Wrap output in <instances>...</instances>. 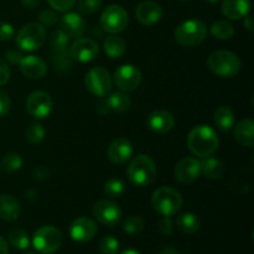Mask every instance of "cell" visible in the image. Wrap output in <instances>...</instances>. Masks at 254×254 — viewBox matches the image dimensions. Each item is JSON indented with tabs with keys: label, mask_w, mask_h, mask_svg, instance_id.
<instances>
[{
	"label": "cell",
	"mask_w": 254,
	"mask_h": 254,
	"mask_svg": "<svg viewBox=\"0 0 254 254\" xmlns=\"http://www.w3.org/2000/svg\"><path fill=\"white\" fill-rule=\"evenodd\" d=\"M39 20L42 26H54L59 21V16H57V14L55 11L46 9L40 12Z\"/></svg>",
	"instance_id": "f35d334b"
},
{
	"label": "cell",
	"mask_w": 254,
	"mask_h": 254,
	"mask_svg": "<svg viewBox=\"0 0 254 254\" xmlns=\"http://www.w3.org/2000/svg\"><path fill=\"white\" fill-rule=\"evenodd\" d=\"M61 30L69 39H78L86 30V22L78 12H67L61 17Z\"/></svg>",
	"instance_id": "d6986e66"
},
{
	"label": "cell",
	"mask_w": 254,
	"mask_h": 254,
	"mask_svg": "<svg viewBox=\"0 0 254 254\" xmlns=\"http://www.w3.org/2000/svg\"><path fill=\"white\" fill-rule=\"evenodd\" d=\"M93 216L102 225L114 227L121 222L122 210L113 201L101 200L94 205Z\"/></svg>",
	"instance_id": "4fadbf2b"
},
{
	"label": "cell",
	"mask_w": 254,
	"mask_h": 254,
	"mask_svg": "<svg viewBox=\"0 0 254 254\" xmlns=\"http://www.w3.org/2000/svg\"><path fill=\"white\" fill-rule=\"evenodd\" d=\"M176 226L185 235H195L200 230V218L191 212L181 213L176 218Z\"/></svg>",
	"instance_id": "4316f807"
},
{
	"label": "cell",
	"mask_w": 254,
	"mask_h": 254,
	"mask_svg": "<svg viewBox=\"0 0 254 254\" xmlns=\"http://www.w3.org/2000/svg\"><path fill=\"white\" fill-rule=\"evenodd\" d=\"M207 27L205 22L197 19H190L181 22L174 32V37L176 41L185 47H193L202 44L206 39Z\"/></svg>",
	"instance_id": "277c9868"
},
{
	"label": "cell",
	"mask_w": 254,
	"mask_h": 254,
	"mask_svg": "<svg viewBox=\"0 0 254 254\" xmlns=\"http://www.w3.org/2000/svg\"><path fill=\"white\" fill-rule=\"evenodd\" d=\"M99 46L94 40L88 37H78L69 49V55L78 62H91L98 56Z\"/></svg>",
	"instance_id": "5bb4252c"
},
{
	"label": "cell",
	"mask_w": 254,
	"mask_h": 254,
	"mask_svg": "<svg viewBox=\"0 0 254 254\" xmlns=\"http://www.w3.org/2000/svg\"><path fill=\"white\" fill-rule=\"evenodd\" d=\"M129 22L128 12L121 5H109L101 15V26L109 34H121L127 29Z\"/></svg>",
	"instance_id": "ba28073f"
},
{
	"label": "cell",
	"mask_w": 254,
	"mask_h": 254,
	"mask_svg": "<svg viewBox=\"0 0 254 254\" xmlns=\"http://www.w3.org/2000/svg\"><path fill=\"white\" fill-rule=\"evenodd\" d=\"M102 0H78L77 6H78V11L82 14H93L97 10L101 7Z\"/></svg>",
	"instance_id": "74e56055"
},
{
	"label": "cell",
	"mask_w": 254,
	"mask_h": 254,
	"mask_svg": "<svg viewBox=\"0 0 254 254\" xmlns=\"http://www.w3.org/2000/svg\"><path fill=\"white\" fill-rule=\"evenodd\" d=\"M218 135L210 126H196L188 136V146L193 155L198 158L211 156L218 148Z\"/></svg>",
	"instance_id": "6da1fadb"
},
{
	"label": "cell",
	"mask_w": 254,
	"mask_h": 254,
	"mask_svg": "<svg viewBox=\"0 0 254 254\" xmlns=\"http://www.w3.org/2000/svg\"><path fill=\"white\" fill-rule=\"evenodd\" d=\"M14 26L9 22L0 21V41H10L14 37Z\"/></svg>",
	"instance_id": "60d3db41"
},
{
	"label": "cell",
	"mask_w": 254,
	"mask_h": 254,
	"mask_svg": "<svg viewBox=\"0 0 254 254\" xmlns=\"http://www.w3.org/2000/svg\"><path fill=\"white\" fill-rule=\"evenodd\" d=\"M210 31L212 34V36H215L218 40H228L233 36L235 34V27L232 26V24H230L228 21L225 20H221V21H216L211 25Z\"/></svg>",
	"instance_id": "f546056e"
},
{
	"label": "cell",
	"mask_w": 254,
	"mask_h": 254,
	"mask_svg": "<svg viewBox=\"0 0 254 254\" xmlns=\"http://www.w3.org/2000/svg\"><path fill=\"white\" fill-rule=\"evenodd\" d=\"M7 241L10 245L19 251H25L30 245L29 235L21 228H14L7 235Z\"/></svg>",
	"instance_id": "f1b7e54d"
},
{
	"label": "cell",
	"mask_w": 254,
	"mask_h": 254,
	"mask_svg": "<svg viewBox=\"0 0 254 254\" xmlns=\"http://www.w3.org/2000/svg\"><path fill=\"white\" fill-rule=\"evenodd\" d=\"M103 49L108 57H111V59H119L126 52L127 44L121 36L111 35V36L106 37V40H104Z\"/></svg>",
	"instance_id": "484cf974"
},
{
	"label": "cell",
	"mask_w": 254,
	"mask_h": 254,
	"mask_svg": "<svg viewBox=\"0 0 254 254\" xmlns=\"http://www.w3.org/2000/svg\"><path fill=\"white\" fill-rule=\"evenodd\" d=\"M201 163V174L206 176L208 179H212V180H217L225 173V165H223L222 161H220L218 159L212 158V156H206L202 158Z\"/></svg>",
	"instance_id": "d4e9b609"
},
{
	"label": "cell",
	"mask_w": 254,
	"mask_h": 254,
	"mask_svg": "<svg viewBox=\"0 0 254 254\" xmlns=\"http://www.w3.org/2000/svg\"><path fill=\"white\" fill-rule=\"evenodd\" d=\"M130 104V97L126 92L121 91L109 93L106 97L99 99L96 109L101 116H106L109 112H118V113H122V112L128 111Z\"/></svg>",
	"instance_id": "7c38bea8"
},
{
	"label": "cell",
	"mask_w": 254,
	"mask_h": 254,
	"mask_svg": "<svg viewBox=\"0 0 254 254\" xmlns=\"http://www.w3.org/2000/svg\"><path fill=\"white\" fill-rule=\"evenodd\" d=\"M252 9L251 0H223L221 11L231 20H240L250 14Z\"/></svg>",
	"instance_id": "7402d4cb"
},
{
	"label": "cell",
	"mask_w": 254,
	"mask_h": 254,
	"mask_svg": "<svg viewBox=\"0 0 254 254\" xmlns=\"http://www.w3.org/2000/svg\"><path fill=\"white\" fill-rule=\"evenodd\" d=\"M10 79V68L4 60L0 59V86H4Z\"/></svg>",
	"instance_id": "ee69618b"
},
{
	"label": "cell",
	"mask_w": 254,
	"mask_h": 254,
	"mask_svg": "<svg viewBox=\"0 0 254 254\" xmlns=\"http://www.w3.org/2000/svg\"><path fill=\"white\" fill-rule=\"evenodd\" d=\"M158 254H180V253L178 252V250H175V248L173 247H164Z\"/></svg>",
	"instance_id": "681fc988"
},
{
	"label": "cell",
	"mask_w": 254,
	"mask_h": 254,
	"mask_svg": "<svg viewBox=\"0 0 254 254\" xmlns=\"http://www.w3.org/2000/svg\"><path fill=\"white\" fill-rule=\"evenodd\" d=\"M21 213L20 202L10 193L0 195V217L5 221H15Z\"/></svg>",
	"instance_id": "603a6c76"
},
{
	"label": "cell",
	"mask_w": 254,
	"mask_h": 254,
	"mask_svg": "<svg viewBox=\"0 0 254 254\" xmlns=\"http://www.w3.org/2000/svg\"><path fill=\"white\" fill-rule=\"evenodd\" d=\"M156 175V165L146 154H139L129 164L127 169L128 180L138 188L150 185Z\"/></svg>",
	"instance_id": "7a4b0ae2"
},
{
	"label": "cell",
	"mask_w": 254,
	"mask_h": 254,
	"mask_svg": "<svg viewBox=\"0 0 254 254\" xmlns=\"http://www.w3.org/2000/svg\"><path fill=\"white\" fill-rule=\"evenodd\" d=\"M55 10L61 12L69 11L76 5L77 0H47Z\"/></svg>",
	"instance_id": "ab89813d"
},
{
	"label": "cell",
	"mask_w": 254,
	"mask_h": 254,
	"mask_svg": "<svg viewBox=\"0 0 254 254\" xmlns=\"http://www.w3.org/2000/svg\"><path fill=\"white\" fill-rule=\"evenodd\" d=\"M207 64L212 73L222 78H232L241 69L240 57L226 50L212 52L208 56Z\"/></svg>",
	"instance_id": "3957f363"
},
{
	"label": "cell",
	"mask_w": 254,
	"mask_h": 254,
	"mask_svg": "<svg viewBox=\"0 0 254 254\" xmlns=\"http://www.w3.org/2000/svg\"><path fill=\"white\" fill-rule=\"evenodd\" d=\"M235 113L230 107H220L217 111L215 112L213 116V122H215L216 127L223 131H228L232 129L233 124H235Z\"/></svg>",
	"instance_id": "83f0119b"
},
{
	"label": "cell",
	"mask_w": 254,
	"mask_h": 254,
	"mask_svg": "<svg viewBox=\"0 0 254 254\" xmlns=\"http://www.w3.org/2000/svg\"><path fill=\"white\" fill-rule=\"evenodd\" d=\"M62 245V235L54 226H42L32 237V246L41 254H54Z\"/></svg>",
	"instance_id": "52a82bcc"
},
{
	"label": "cell",
	"mask_w": 254,
	"mask_h": 254,
	"mask_svg": "<svg viewBox=\"0 0 254 254\" xmlns=\"http://www.w3.org/2000/svg\"><path fill=\"white\" fill-rule=\"evenodd\" d=\"M46 40L45 26L37 22H30L22 26L16 35V45L22 51H36Z\"/></svg>",
	"instance_id": "8992f818"
},
{
	"label": "cell",
	"mask_w": 254,
	"mask_h": 254,
	"mask_svg": "<svg viewBox=\"0 0 254 254\" xmlns=\"http://www.w3.org/2000/svg\"><path fill=\"white\" fill-rule=\"evenodd\" d=\"M45 131L44 126L41 123H31L29 128L26 129V133H25V136H26V140L29 141L30 144H39L44 140L45 138Z\"/></svg>",
	"instance_id": "d6a6232c"
},
{
	"label": "cell",
	"mask_w": 254,
	"mask_h": 254,
	"mask_svg": "<svg viewBox=\"0 0 254 254\" xmlns=\"http://www.w3.org/2000/svg\"><path fill=\"white\" fill-rule=\"evenodd\" d=\"M86 88L94 96L103 98L112 91V77L103 67H94L84 77Z\"/></svg>",
	"instance_id": "9c48e42d"
},
{
	"label": "cell",
	"mask_w": 254,
	"mask_h": 254,
	"mask_svg": "<svg viewBox=\"0 0 254 254\" xmlns=\"http://www.w3.org/2000/svg\"><path fill=\"white\" fill-rule=\"evenodd\" d=\"M133 155V145L127 138H118L108 148V158L116 165H123Z\"/></svg>",
	"instance_id": "ac0fdd59"
},
{
	"label": "cell",
	"mask_w": 254,
	"mask_h": 254,
	"mask_svg": "<svg viewBox=\"0 0 254 254\" xmlns=\"http://www.w3.org/2000/svg\"><path fill=\"white\" fill-rule=\"evenodd\" d=\"M22 254H36L35 252H31V251H26V252H24Z\"/></svg>",
	"instance_id": "f5cc1de1"
},
{
	"label": "cell",
	"mask_w": 254,
	"mask_h": 254,
	"mask_svg": "<svg viewBox=\"0 0 254 254\" xmlns=\"http://www.w3.org/2000/svg\"><path fill=\"white\" fill-rule=\"evenodd\" d=\"M5 57H6V60L10 64H19V62L21 61L22 59V55L20 54L19 51H16V50H9V51L5 52Z\"/></svg>",
	"instance_id": "f6af8a7d"
},
{
	"label": "cell",
	"mask_w": 254,
	"mask_h": 254,
	"mask_svg": "<svg viewBox=\"0 0 254 254\" xmlns=\"http://www.w3.org/2000/svg\"><path fill=\"white\" fill-rule=\"evenodd\" d=\"M0 254H9V246L1 236H0Z\"/></svg>",
	"instance_id": "7dc6e473"
},
{
	"label": "cell",
	"mask_w": 254,
	"mask_h": 254,
	"mask_svg": "<svg viewBox=\"0 0 254 254\" xmlns=\"http://www.w3.org/2000/svg\"><path fill=\"white\" fill-rule=\"evenodd\" d=\"M114 83L122 92L135 91L141 83L140 69L133 64H122L114 72Z\"/></svg>",
	"instance_id": "30bf717a"
},
{
	"label": "cell",
	"mask_w": 254,
	"mask_h": 254,
	"mask_svg": "<svg viewBox=\"0 0 254 254\" xmlns=\"http://www.w3.org/2000/svg\"><path fill=\"white\" fill-rule=\"evenodd\" d=\"M135 16L140 24L151 26L158 24L163 17V7L155 1H143L136 6Z\"/></svg>",
	"instance_id": "e0dca14e"
},
{
	"label": "cell",
	"mask_w": 254,
	"mask_h": 254,
	"mask_svg": "<svg viewBox=\"0 0 254 254\" xmlns=\"http://www.w3.org/2000/svg\"><path fill=\"white\" fill-rule=\"evenodd\" d=\"M151 205L160 215L170 217L180 211L183 206V197L178 190L169 186H163L154 191Z\"/></svg>",
	"instance_id": "5b68a950"
},
{
	"label": "cell",
	"mask_w": 254,
	"mask_h": 254,
	"mask_svg": "<svg viewBox=\"0 0 254 254\" xmlns=\"http://www.w3.org/2000/svg\"><path fill=\"white\" fill-rule=\"evenodd\" d=\"M98 247L102 254H117L119 251V242L113 236H104L99 241Z\"/></svg>",
	"instance_id": "8d00e7d4"
},
{
	"label": "cell",
	"mask_w": 254,
	"mask_h": 254,
	"mask_svg": "<svg viewBox=\"0 0 254 254\" xmlns=\"http://www.w3.org/2000/svg\"><path fill=\"white\" fill-rule=\"evenodd\" d=\"M126 191V185L119 179H109L106 184H104V193L111 198H118Z\"/></svg>",
	"instance_id": "1f68e13d"
},
{
	"label": "cell",
	"mask_w": 254,
	"mask_h": 254,
	"mask_svg": "<svg viewBox=\"0 0 254 254\" xmlns=\"http://www.w3.org/2000/svg\"><path fill=\"white\" fill-rule=\"evenodd\" d=\"M22 166V159L19 154L10 153L4 156L2 159V169L7 173H15V171L20 170Z\"/></svg>",
	"instance_id": "d590c367"
},
{
	"label": "cell",
	"mask_w": 254,
	"mask_h": 254,
	"mask_svg": "<svg viewBox=\"0 0 254 254\" xmlns=\"http://www.w3.org/2000/svg\"><path fill=\"white\" fill-rule=\"evenodd\" d=\"M97 226L93 220L88 217L76 218L69 227V236L74 242H89L96 236Z\"/></svg>",
	"instance_id": "2e32d148"
},
{
	"label": "cell",
	"mask_w": 254,
	"mask_h": 254,
	"mask_svg": "<svg viewBox=\"0 0 254 254\" xmlns=\"http://www.w3.org/2000/svg\"><path fill=\"white\" fill-rule=\"evenodd\" d=\"M11 107V102H10V97L6 92L0 89V117H5L10 111Z\"/></svg>",
	"instance_id": "b9f144b4"
},
{
	"label": "cell",
	"mask_w": 254,
	"mask_h": 254,
	"mask_svg": "<svg viewBox=\"0 0 254 254\" xmlns=\"http://www.w3.org/2000/svg\"><path fill=\"white\" fill-rule=\"evenodd\" d=\"M20 71L25 77L31 79H39L45 76L47 72V66L42 59L37 56H22L19 62Z\"/></svg>",
	"instance_id": "ffe728a7"
},
{
	"label": "cell",
	"mask_w": 254,
	"mask_h": 254,
	"mask_svg": "<svg viewBox=\"0 0 254 254\" xmlns=\"http://www.w3.org/2000/svg\"><path fill=\"white\" fill-rule=\"evenodd\" d=\"M72 61H73V59H72L68 51L59 52L57 55H55L54 60H52L55 69L59 72L68 71L72 67Z\"/></svg>",
	"instance_id": "e575fe53"
},
{
	"label": "cell",
	"mask_w": 254,
	"mask_h": 254,
	"mask_svg": "<svg viewBox=\"0 0 254 254\" xmlns=\"http://www.w3.org/2000/svg\"><path fill=\"white\" fill-rule=\"evenodd\" d=\"M201 175V163L195 158H184L176 164L174 176L181 184H190Z\"/></svg>",
	"instance_id": "9a60e30c"
},
{
	"label": "cell",
	"mask_w": 254,
	"mask_h": 254,
	"mask_svg": "<svg viewBox=\"0 0 254 254\" xmlns=\"http://www.w3.org/2000/svg\"><path fill=\"white\" fill-rule=\"evenodd\" d=\"M40 1H41V0H21L22 5H24L25 7H29V9H34V7H36L37 5L40 4Z\"/></svg>",
	"instance_id": "bcb514c9"
},
{
	"label": "cell",
	"mask_w": 254,
	"mask_h": 254,
	"mask_svg": "<svg viewBox=\"0 0 254 254\" xmlns=\"http://www.w3.org/2000/svg\"><path fill=\"white\" fill-rule=\"evenodd\" d=\"M206 2H208V4H216V2H218L220 0H205Z\"/></svg>",
	"instance_id": "816d5d0a"
},
{
	"label": "cell",
	"mask_w": 254,
	"mask_h": 254,
	"mask_svg": "<svg viewBox=\"0 0 254 254\" xmlns=\"http://www.w3.org/2000/svg\"><path fill=\"white\" fill-rule=\"evenodd\" d=\"M158 231H159V233L163 236L171 235V232H173V222H171L170 217H166V216H164V217L159 221Z\"/></svg>",
	"instance_id": "7bdbcfd3"
},
{
	"label": "cell",
	"mask_w": 254,
	"mask_h": 254,
	"mask_svg": "<svg viewBox=\"0 0 254 254\" xmlns=\"http://www.w3.org/2000/svg\"><path fill=\"white\" fill-rule=\"evenodd\" d=\"M119 254H141V253L138 252L136 250H130V248H129V250H124L123 252H121Z\"/></svg>",
	"instance_id": "f907efd6"
},
{
	"label": "cell",
	"mask_w": 254,
	"mask_h": 254,
	"mask_svg": "<svg viewBox=\"0 0 254 254\" xmlns=\"http://www.w3.org/2000/svg\"><path fill=\"white\" fill-rule=\"evenodd\" d=\"M69 37L62 31L61 29L54 30L50 37V46H51L52 51L59 54V52H64L68 49Z\"/></svg>",
	"instance_id": "4dcf8cb0"
},
{
	"label": "cell",
	"mask_w": 254,
	"mask_h": 254,
	"mask_svg": "<svg viewBox=\"0 0 254 254\" xmlns=\"http://www.w3.org/2000/svg\"><path fill=\"white\" fill-rule=\"evenodd\" d=\"M144 221L138 216H129L123 222L124 232L128 235H138L144 230Z\"/></svg>",
	"instance_id": "836d02e7"
},
{
	"label": "cell",
	"mask_w": 254,
	"mask_h": 254,
	"mask_svg": "<svg viewBox=\"0 0 254 254\" xmlns=\"http://www.w3.org/2000/svg\"><path fill=\"white\" fill-rule=\"evenodd\" d=\"M174 126H175V119L168 111H154L149 114L148 127L154 133H168L174 128Z\"/></svg>",
	"instance_id": "44dd1931"
},
{
	"label": "cell",
	"mask_w": 254,
	"mask_h": 254,
	"mask_svg": "<svg viewBox=\"0 0 254 254\" xmlns=\"http://www.w3.org/2000/svg\"><path fill=\"white\" fill-rule=\"evenodd\" d=\"M245 27L248 30V31H253V22H252V16L250 14L245 16Z\"/></svg>",
	"instance_id": "c3c4849f"
},
{
	"label": "cell",
	"mask_w": 254,
	"mask_h": 254,
	"mask_svg": "<svg viewBox=\"0 0 254 254\" xmlns=\"http://www.w3.org/2000/svg\"><path fill=\"white\" fill-rule=\"evenodd\" d=\"M181 1H190V0H181Z\"/></svg>",
	"instance_id": "db71d44e"
},
{
	"label": "cell",
	"mask_w": 254,
	"mask_h": 254,
	"mask_svg": "<svg viewBox=\"0 0 254 254\" xmlns=\"http://www.w3.org/2000/svg\"><path fill=\"white\" fill-rule=\"evenodd\" d=\"M54 108V102L47 92H32L26 101V109L31 117L36 119H44L51 114Z\"/></svg>",
	"instance_id": "8fae6325"
},
{
	"label": "cell",
	"mask_w": 254,
	"mask_h": 254,
	"mask_svg": "<svg viewBox=\"0 0 254 254\" xmlns=\"http://www.w3.org/2000/svg\"><path fill=\"white\" fill-rule=\"evenodd\" d=\"M235 138L241 145L252 148L254 144V122L252 119H243L236 126Z\"/></svg>",
	"instance_id": "cb8c5ba5"
}]
</instances>
